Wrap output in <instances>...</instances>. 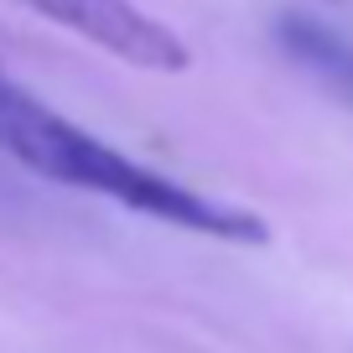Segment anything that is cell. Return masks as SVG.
Instances as JSON below:
<instances>
[{
    "mask_svg": "<svg viewBox=\"0 0 353 353\" xmlns=\"http://www.w3.org/2000/svg\"><path fill=\"white\" fill-rule=\"evenodd\" d=\"M26 6L145 73H182L192 63V47L135 0H26Z\"/></svg>",
    "mask_w": 353,
    "mask_h": 353,
    "instance_id": "cell-2",
    "label": "cell"
},
{
    "mask_svg": "<svg viewBox=\"0 0 353 353\" xmlns=\"http://www.w3.org/2000/svg\"><path fill=\"white\" fill-rule=\"evenodd\" d=\"M0 151L16 156L26 172L47 176V182L114 198L120 208H135L156 223H172V229L208 234V239H229V244H265L270 239V229L254 213L213 203L203 192L172 182V176L151 172V166L130 161L110 141L78 130L73 120L47 110L32 88H21L6 68H0Z\"/></svg>",
    "mask_w": 353,
    "mask_h": 353,
    "instance_id": "cell-1",
    "label": "cell"
},
{
    "mask_svg": "<svg viewBox=\"0 0 353 353\" xmlns=\"http://www.w3.org/2000/svg\"><path fill=\"white\" fill-rule=\"evenodd\" d=\"M281 42H286V52L296 57L307 73H317L332 94L353 99V47L343 42V37H332L327 26L307 21V16H286V21H281Z\"/></svg>",
    "mask_w": 353,
    "mask_h": 353,
    "instance_id": "cell-3",
    "label": "cell"
}]
</instances>
